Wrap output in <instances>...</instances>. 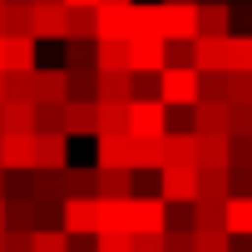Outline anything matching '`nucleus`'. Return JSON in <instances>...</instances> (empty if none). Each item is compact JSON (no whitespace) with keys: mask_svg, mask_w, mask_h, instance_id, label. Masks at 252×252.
Returning a JSON list of instances; mask_svg holds the SVG:
<instances>
[{"mask_svg":"<svg viewBox=\"0 0 252 252\" xmlns=\"http://www.w3.org/2000/svg\"><path fill=\"white\" fill-rule=\"evenodd\" d=\"M154 15H158V35L163 40H193L198 35V5H168L163 0Z\"/></svg>","mask_w":252,"mask_h":252,"instance_id":"f257e3e1","label":"nucleus"},{"mask_svg":"<svg viewBox=\"0 0 252 252\" xmlns=\"http://www.w3.org/2000/svg\"><path fill=\"white\" fill-rule=\"evenodd\" d=\"M129 64H134V69H158V64H163V35H139V40H129Z\"/></svg>","mask_w":252,"mask_h":252,"instance_id":"f03ea898","label":"nucleus"},{"mask_svg":"<svg viewBox=\"0 0 252 252\" xmlns=\"http://www.w3.org/2000/svg\"><path fill=\"white\" fill-rule=\"evenodd\" d=\"M163 99H173V104L198 99V74H193V69H168V74H163Z\"/></svg>","mask_w":252,"mask_h":252,"instance_id":"7ed1b4c3","label":"nucleus"},{"mask_svg":"<svg viewBox=\"0 0 252 252\" xmlns=\"http://www.w3.org/2000/svg\"><path fill=\"white\" fill-rule=\"evenodd\" d=\"M193 50H198L193 60H198L203 69H222V64H227V40H222V35H198Z\"/></svg>","mask_w":252,"mask_h":252,"instance_id":"20e7f679","label":"nucleus"},{"mask_svg":"<svg viewBox=\"0 0 252 252\" xmlns=\"http://www.w3.org/2000/svg\"><path fill=\"white\" fill-rule=\"evenodd\" d=\"M129 124H134V134H158L163 129V109L158 104H134L129 109Z\"/></svg>","mask_w":252,"mask_h":252,"instance_id":"39448f33","label":"nucleus"},{"mask_svg":"<svg viewBox=\"0 0 252 252\" xmlns=\"http://www.w3.org/2000/svg\"><path fill=\"white\" fill-rule=\"evenodd\" d=\"M0 64H5V69H25L30 64V45L15 35V40H0Z\"/></svg>","mask_w":252,"mask_h":252,"instance_id":"423d86ee","label":"nucleus"},{"mask_svg":"<svg viewBox=\"0 0 252 252\" xmlns=\"http://www.w3.org/2000/svg\"><path fill=\"white\" fill-rule=\"evenodd\" d=\"M227 30V10L222 5H198V35H222Z\"/></svg>","mask_w":252,"mask_h":252,"instance_id":"0eeeda50","label":"nucleus"},{"mask_svg":"<svg viewBox=\"0 0 252 252\" xmlns=\"http://www.w3.org/2000/svg\"><path fill=\"white\" fill-rule=\"evenodd\" d=\"M35 84H40V94H45V99H55V94L64 89V84H60V74H40Z\"/></svg>","mask_w":252,"mask_h":252,"instance_id":"6e6552de","label":"nucleus"},{"mask_svg":"<svg viewBox=\"0 0 252 252\" xmlns=\"http://www.w3.org/2000/svg\"><path fill=\"white\" fill-rule=\"evenodd\" d=\"M64 5H99V0H64Z\"/></svg>","mask_w":252,"mask_h":252,"instance_id":"1a4fd4ad","label":"nucleus"},{"mask_svg":"<svg viewBox=\"0 0 252 252\" xmlns=\"http://www.w3.org/2000/svg\"><path fill=\"white\" fill-rule=\"evenodd\" d=\"M99 5H129V0H99Z\"/></svg>","mask_w":252,"mask_h":252,"instance_id":"9d476101","label":"nucleus"},{"mask_svg":"<svg viewBox=\"0 0 252 252\" xmlns=\"http://www.w3.org/2000/svg\"><path fill=\"white\" fill-rule=\"evenodd\" d=\"M168 5H198V0H168Z\"/></svg>","mask_w":252,"mask_h":252,"instance_id":"9b49d317","label":"nucleus"},{"mask_svg":"<svg viewBox=\"0 0 252 252\" xmlns=\"http://www.w3.org/2000/svg\"><path fill=\"white\" fill-rule=\"evenodd\" d=\"M35 5H55V0H35ZM60 5H64V0H60Z\"/></svg>","mask_w":252,"mask_h":252,"instance_id":"f8f14e48","label":"nucleus"},{"mask_svg":"<svg viewBox=\"0 0 252 252\" xmlns=\"http://www.w3.org/2000/svg\"><path fill=\"white\" fill-rule=\"evenodd\" d=\"M0 5H5V0H0Z\"/></svg>","mask_w":252,"mask_h":252,"instance_id":"ddd939ff","label":"nucleus"}]
</instances>
